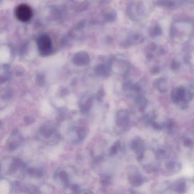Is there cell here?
Instances as JSON below:
<instances>
[{"mask_svg": "<svg viewBox=\"0 0 194 194\" xmlns=\"http://www.w3.org/2000/svg\"><path fill=\"white\" fill-rule=\"evenodd\" d=\"M38 46L41 54H48L51 49V39L46 35L41 36L38 39Z\"/></svg>", "mask_w": 194, "mask_h": 194, "instance_id": "7a4b0ae2", "label": "cell"}, {"mask_svg": "<svg viewBox=\"0 0 194 194\" xmlns=\"http://www.w3.org/2000/svg\"><path fill=\"white\" fill-rule=\"evenodd\" d=\"M76 134L78 136V138L80 140H82L84 138L85 136V132L83 128L79 127L76 129Z\"/></svg>", "mask_w": 194, "mask_h": 194, "instance_id": "30bf717a", "label": "cell"}, {"mask_svg": "<svg viewBox=\"0 0 194 194\" xmlns=\"http://www.w3.org/2000/svg\"><path fill=\"white\" fill-rule=\"evenodd\" d=\"M120 141H117L114 143V144L110 148L109 150V155H113L116 154L120 147Z\"/></svg>", "mask_w": 194, "mask_h": 194, "instance_id": "ba28073f", "label": "cell"}, {"mask_svg": "<svg viewBox=\"0 0 194 194\" xmlns=\"http://www.w3.org/2000/svg\"><path fill=\"white\" fill-rule=\"evenodd\" d=\"M130 182L134 186H139L141 184V179L138 177H134L130 178Z\"/></svg>", "mask_w": 194, "mask_h": 194, "instance_id": "8fae6325", "label": "cell"}, {"mask_svg": "<svg viewBox=\"0 0 194 194\" xmlns=\"http://www.w3.org/2000/svg\"><path fill=\"white\" fill-rule=\"evenodd\" d=\"M110 177L107 174H101L100 176V183L103 186H106L110 183Z\"/></svg>", "mask_w": 194, "mask_h": 194, "instance_id": "52a82bcc", "label": "cell"}, {"mask_svg": "<svg viewBox=\"0 0 194 194\" xmlns=\"http://www.w3.org/2000/svg\"><path fill=\"white\" fill-rule=\"evenodd\" d=\"M55 128L50 124H45L41 126L39 129V133L46 138H49L54 134Z\"/></svg>", "mask_w": 194, "mask_h": 194, "instance_id": "277c9868", "label": "cell"}, {"mask_svg": "<svg viewBox=\"0 0 194 194\" xmlns=\"http://www.w3.org/2000/svg\"><path fill=\"white\" fill-rule=\"evenodd\" d=\"M184 143L185 145L187 146H190L192 143V141L190 139H184Z\"/></svg>", "mask_w": 194, "mask_h": 194, "instance_id": "e0dca14e", "label": "cell"}, {"mask_svg": "<svg viewBox=\"0 0 194 194\" xmlns=\"http://www.w3.org/2000/svg\"><path fill=\"white\" fill-rule=\"evenodd\" d=\"M27 172L31 176L36 178H41L43 175L42 170L39 168H30L27 170Z\"/></svg>", "mask_w": 194, "mask_h": 194, "instance_id": "8992f818", "label": "cell"}, {"mask_svg": "<svg viewBox=\"0 0 194 194\" xmlns=\"http://www.w3.org/2000/svg\"><path fill=\"white\" fill-rule=\"evenodd\" d=\"M105 92L104 91L103 89H100L99 91L97 92V94H96V98L97 100L100 101L103 98Z\"/></svg>", "mask_w": 194, "mask_h": 194, "instance_id": "7c38bea8", "label": "cell"}, {"mask_svg": "<svg viewBox=\"0 0 194 194\" xmlns=\"http://www.w3.org/2000/svg\"><path fill=\"white\" fill-rule=\"evenodd\" d=\"M36 82L37 84H38V85H39V86H43L45 84L44 79L42 78L37 79L36 80Z\"/></svg>", "mask_w": 194, "mask_h": 194, "instance_id": "9a60e30c", "label": "cell"}, {"mask_svg": "<svg viewBox=\"0 0 194 194\" xmlns=\"http://www.w3.org/2000/svg\"><path fill=\"white\" fill-rule=\"evenodd\" d=\"M59 177L61 181L65 184H67L68 183V176L67 173L65 171H61L59 174Z\"/></svg>", "mask_w": 194, "mask_h": 194, "instance_id": "9c48e42d", "label": "cell"}, {"mask_svg": "<svg viewBox=\"0 0 194 194\" xmlns=\"http://www.w3.org/2000/svg\"><path fill=\"white\" fill-rule=\"evenodd\" d=\"M92 105V99L88 97L85 100L80 103V109L81 113H87L90 111Z\"/></svg>", "mask_w": 194, "mask_h": 194, "instance_id": "5b68a950", "label": "cell"}, {"mask_svg": "<svg viewBox=\"0 0 194 194\" xmlns=\"http://www.w3.org/2000/svg\"><path fill=\"white\" fill-rule=\"evenodd\" d=\"M15 15L18 20L25 22L29 21L32 16V8L26 4H21L17 7L15 10Z\"/></svg>", "mask_w": 194, "mask_h": 194, "instance_id": "6da1fadb", "label": "cell"}, {"mask_svg": "<svg viewBox=\"0 0 194 194\" xmlns=\"http://www.w3.org/2000/svg\"><path fill=\"white\" fill-rule=\"evenodd\" d=\"M4 96V99H10L11 97H12L13 96V92L10 90H7L5 92V94L3 95Z\"/></svg>", "mask_w": 194, "mask_h": 194, "instance_id": "4fadbf2b", "label": "cell"}, {"mask_svg": "<svg viewBox=\"0 0 194 194\" xmlns=\"http://www.w3.org/2000/svg\"><path fill=\"white\" fill-rule=\"evenodd\" d=\"M128 122V112L126 110L118 112L116 116V124L120 127L125 126Z\"/></svg>", "mask_w": 194, "mask_h": 194, "instance_id": "3957f363", "label": "cell"}, {"mask_svg": "<svg viewBox=\"0 0 194 194\" xmlns=\"http://www.w3.org/2000/svg\"><path fill=\"white\" fill-rule=\"evenodd\" d=\"M71 190L74 192H78L79 187H78V185H76V184H74V185H72L71 187Z\"/></svg>", "mask_w": 194, "mask_h": 194, "instance_id": "2e32d148", "label": "cell"}, {"mask_svg": "<svg viewBox=\"0 0 194 194\" xmlns=\"http://www.w3.org/2000/svg\"><path fill=\"white\" fill-rule=\"evenodd\" d=\"M24 120L27 124H30L34 122V119L32 116H26L24 118Z\"/></svg>", "mask_w": 194, "mask_h": 194, "instance_id": "5bb4252c", "label": "cell"}, {"mask_svg": "<svg viewBox=\"0 0 194 194\" xmlns=\"http://www.w3.org/2000/svg\"><path fill=\"white\" fill-rule=\"evenodd\" d=\"M192 62L194 63V54L192 55Z\"/></svg>", "mask_w": 194, "mask_h": 194, "instance_id": "ac0fdd59", "label": "cell"}]
</instances>
